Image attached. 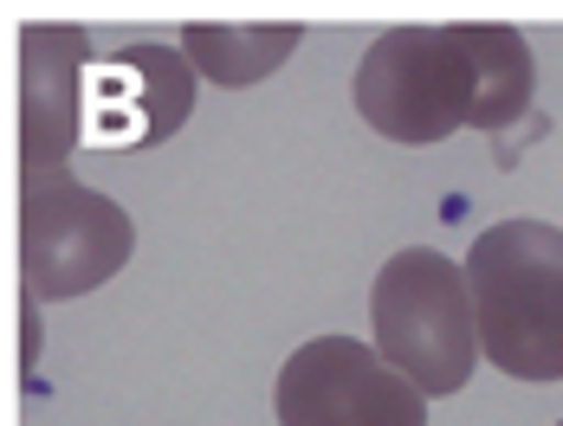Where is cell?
<instances>
[{
  "label": "cell",
  "mask_w": 563,
  "mask_h": 426,
  "mask_svg": "<svg viewBox=\"0 0 563 426\" xmlns=\"http://www.w3.org/2000/svg\"><path fill=\"white\" fill-rule=\"evenodd\" d=\"M538 58L518 26H389L356 65V110L389 143L506 130L531 110Z\"/></svg>",
  "instance_id": "obj_1"
},
{
  "label": "cell",
  "mask_w": 563,
  "mask_h": 426,
  "mask_svg": "<svg viewBox=\"0 0 563 426\" xmlns=\"http://www.w3.org/2000/svg\"><path fill=\"white\" fill-rule=\"evenodd\" d=\"M460 271L479 356L511 381H563V226L499 220Z\"/></svg>",
  "instance_id": "obj_2"
},
{
  "label": "cell",
  "mask_w": 563,
  "mask_h": 426,
  "mask_svg": "<svg viewBox=\"0 0 563 426\" xmlns=\"http://www.w3.org/2000/svg\"><path fill=\"white\" fill-rule=\"evenodd\" d=\"M369 317H376V356L401 381H415L428 401L460 394L479 369V329H473L466 271L434 246H408L376 271Z\"/></svg>",
  "instance_id": "obj_3"
},
{
  "label": "cell",
  "mask_w": 563,
  "mask_h": 426,
  "mask_svg": "<svg viewBox=\"0 0 563 426\" xmlns=\"http://www.w3.org/2000/svg\"><path fill=\"white\" fill-rule=\"evenodd\" d=\"M136 246L130 213L111 194L85 188V181H58L40 194H20V278L40 298H85L104 278L123 271Z\"/></svg>",
  "instance_id": "obj_4"
},
{
  "label": "cell",
  "mask_w": 563,
  "mask_h": 426,
  "mask_svg": "<svg viewBox=\"0 0 563 426\" xmlns=\"http://www.w3.org/2000/svg\"><path fill=\"white\" fill-rule=\"evenodd\" d=\"M279 426H428V394L356 336H311L279 369Z\"/></svg>",
  "instance_id": "obj_5"
},
{
  "label": "cell",
  "mask_w": 563,
  "mask_h": 426,
  "mask_svg": "<svg viewBox=\"0 0 563 426\" xmlns=\"http://www.w3.org/2000/svg\"><path fill=\"white\" fill-rule=\"evenodd\" d=\"M85 26H20V194L71 181V149L85 143Z\"/></svg>",
  "instance_id": "obj_6"
},
{
  "label": "cell",
  "mask_w": 563,
  "mask_h": 426,
  "mask_svg": "<svg viewBox=\"0 0 563 426\" xmlns=\"http://www.w3.org/2000/svg\"><path fill=\"white\" fill-rule=\"evenodd\" d=\"M195 65L181 46L130 40L117 46L98 78H85V143L98 149H156L195 110Z\"/></svg>",
  "instance_id": "obj_7"
},
{
  "label": "cell",
  "mask_w": 563,
  "mask_h": 426,
  "mask_svg": "<svg viewBox=\"0 0 563 426\" xmlns=\"http://www.w3.org/2000/svg\"><path fill=\"white\" fill-rule=\"evenodd\" d=\"M305 26L273 20V26H214V20H195L181 26V58L195 65V78L221 85V91H246L260 78H273L285 58L298 53Z\"/></svg>",
  "instance_id": "obj_8"
},
{
  "label": "cell",
  "mask_w": 563,
  "mask_h": 426,
  "mask_svg": "<svg viewBox=\"0 0 563 426\" xmlns=\"http://www.w3.org/2000/svg\"><path fill=\"white\" fill-rule=\"evenodd\" d=\"M558 426H563V421H558Z\"/></svg>",
  "instance_id": "obj_9"
}]
</instances>
